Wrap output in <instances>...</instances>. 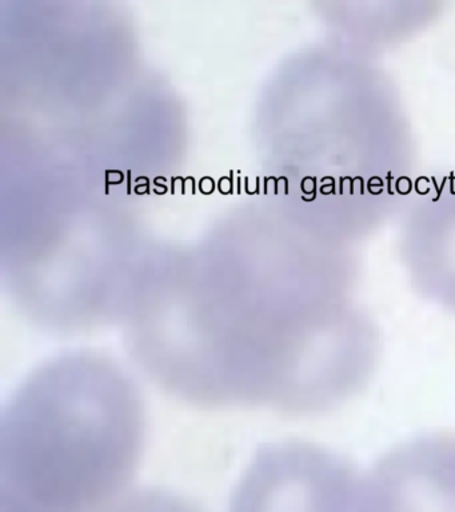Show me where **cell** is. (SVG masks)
Returning a JSON list of instances; mask_svg holds the SVG:
<instances>
[{
    "instance_id": "7a4b0ae2",
    "label": "cell",
    "mask_w": 455,
    "mask_h": 512,
    "mask_svg": "<svg viewBox=\"0 0 455 512\" xmlns=\"http://www.w3.org/2000/svg\"><path fill=\"white\" fill-rule=\"evenodd\" d=\"M145 407L110 356L74 351L31 372L3 407L0 512H107L137 470Z\"/></svg>"
},
{
    "instance_id": "8992f818",
    "label": "cell",
    "mask_w": 455,
    "mask_h": 512,
    "mask_svg": "<svg viewBox=\"0 0 455 512\" xmlns=\"http://www.w3.org/2000/svg\"><path fill=\"white\" fill-rule=\"evenodd\" d=\"M401 214L398 250L411 286L455 312V171L415 187Z\"/></svg>"
},
{
    "instance_id": "3957f363",
    "label": "cell",
    "mask_w": 455,
    "mask_h": 512,
    "mask_svg": "<svg viewBox=\"0 0 455 512\" xmlns=\"http://www.w3.org/2000/svg\"><path fill=\"white\" fill-rule=\"evenodd\" d=\"M306 75L309 227L351 247L401 214L417 187L410 119L373 56L329 40L311 52Z\"/></svg>"
},
{
    "instance_id": "ba28073f",
    "label": "cell",
    "mask_w": 455,
    "mask_h": 512,
    "mask_svg": "<svg viewBox=\"0 0 455 512\" xmlns=\"http://www.w3.org/2000/svg\"><path fill=\"white\" fill-rule=\"evenodd\" d=\"M107 512H203L197 504L174 492L146 488L119 499Z\"/></svg>"
},
{
    "instance_id": "5b68a950",
    "label": "cell",
    "mask_w": 455,
    "mask_h": 512,
    "mask_svg": "<svg viewBox=\"0 0 455 512\" xmlns=\"http://www.w3.org/2000/svg\"><path fill=\"white\" fill-rule=\"evenodd\" d=\"M363 512H455V434L391 448L362 478Z\"/></svg>"
},
{
    "instance_id": "6da1fadb",
    "label": "cell",
    "mask_w": 455,
    "mask_h": 512,
    "mask_svg": "<svg viewBox=\"0 0 455 512\" xmlns=\"http://www.w3.org/2000/svg\"><path fill=\"white\" fill-rule=\"evenodd\" d=\"M357 278L349 247L305 231L261 262L211 264L135 307L127 350L194 406L322 414L377 368L379 334L354 302Z\"/></svg>"
},
{
    "instance_id": "52a82bcc",
    "label": "cell",
    "mask_w": 455,
    "mask_h": 512,
    "mask_svg": "<svg viewBox=\"0 0 455 512\" xmlns=\"http://www.w3.org/2000/svg\"><path fill=\"white\" fill-rule=\"evenodd\" d=\"M441 14L435 3H339L322 11L331 42L373 56L421 34Z\"/></svg>"
},
{
    "instance_id": "277c9868",
    "label": "cell",
    "mask_w": 455,
    "mask_h": 512,
    "mask_svg": "<svg viewBox=\"0 0 455 512\" xmlns=\"http://www.w3.org/2000/svg\"><path fill=\"white\" fill-rule=\"evenodd\" d=\"M362 478L329 448L281 440L259 448L229 512H363Z\"/></svg>"
}]
</instances>
